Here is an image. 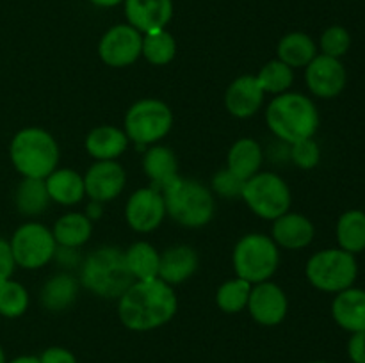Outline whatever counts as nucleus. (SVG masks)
Masks as SVG:
<instances>
[{"mask_svg": "<svg viewBox=\"0 0 365 363\" xmlns=\"http://www.w3.org/2000/svg\"><path fill=\"white\" fill-rule=\"evenodd\" d=\"M331 317L335 324L348 333L365 331V290L349 287L339 292L331 301Z\"/></svg>", "mask_w": 365, "mask_h": 363, "instance_id": "19", "label": "nucleus"}, {"mask_svg": "<svg viewBox=\"0 0 365 363\" xmlns=\"http://www.w3.org/2000/svg\"><path fill=\"white\" fill-rule=\"evenodd\" d=\"M166 214L185 228H202L214 216V196L202 182L175 178L163 189Z\"/></svg>", "mask_w": 365, "mask_h": 363, "instance_id": "5", "label": "nucleus"}, {"mask_svg": "<svg viewBox=\"0 0 365 363\" xmlns=\"http://www.w3.org/2000/svg\"><path fill=\"white\" fill-rule=\"evenodd\" d=\"M7 363H41V362H39V356L21 354V356H16V358H13L11 362H7Z\"/></svg>", "mask_w": 365, "mask_h": 363, "instance_id": "44", "label": "nucleus"}, {"mask_svg": "<svg viewBox=\"0 0 365 363\" xmlns=\"http://www.w3.org/2000/svg\"><path fill=\"white\" fill-rule=\"evenodd\" d=\"M14 267H16V263H14L13 253H11L9 241L0 237V283L11 280Z\"/></svg>", "mask_w": 365, "mask_h": 363, "instance_id": "38", "label": "nucleus"}, {"mask_svg": "<svg viewBox=\"0 0 365 363\" xmlns=\"http://www.w3.org/2000/svg\"><path fill=\"white\" fill-rule=\"evenodd\" d=\"M266 123L282 142L294 144L314 137L319 128V112L309 96L302 93H282L267 105Z\"/></svg>", "mask_w": 365, "mask_h": 363, "instance_id": "2", "label": "nucleus"}, {"mask_svg": "<svg viewBox=\"0 0 365 363\" xmlns=\"http://www.w3.org/2000/svg\"><path fill=\"white\" fill-rule=\"evenodd\" d=\"M241 198L255 216L274 221L289 212L292 203L291 189L282 177L271 171L253 174L245 182Z\"/></svg>", "mask_w": 365, "mask_h": 363, "instance_id": "9", "label": "nucleus"}, {"mask_svg": "<svg viewBox=\"0 0 365 363\" xmlns=\"http://www.w3.org/2000/svg\"><path fill=\"white\" fill-rule=\"evenodd\" d=\"M348 356L351 363H365V331L351 333L348 340Z\"/></svg>", "mask_w": 365, "mask_h": 363, "instance_id": "40", "label": "nucleus"}, {"mask_svg": "<svg viewBox=\"0 0 365 363\" xmlns=\"http://www.w3.org/2000/svg\"><path fill=\"white\" fill-rule=\"evenodd\" d=\"M255 77L259 80L260 88L264 89V93L282 95V93H287V89L294 82V70L289 68L285 63H282V60L274 59L264 64Z\"/></svg>", "mask_w": 365, "mask_h": 363, "instance_id": "33", "label": "nucleus"}, {"mask_svg": "<svg viewBox=\"0 0 365 363\" xmlns=\"http://www.w3.org/2000/svg\"><path fill=\"white\" fill-rule=\"evenodd\" d=\"M314 235H316V228H314L312 221L303 214L285 212L284 216L273 221L271 238L274 241V244L285 249L307 248L314 241Z\"/></svg>", "mask_w": 365, "mask_h": 363, "instance_id": "18", "label": "nucleus"}, {"mask_svg": "<svg viewBox=\"0 0 365 363\" xmlns=\"http://www.w3.org/2000/svg\"><path fill=\"white\" fill-rule=\"evenodd\" d=\"M134 281L125 262V251L114 246L95 249L81 263L78 283L102 299H120Z\"/></svg>", "mask_w": 365, "mask_h": 363, "instance_id": "3", "label": "nucleus"}, {"mask_svg": "<svg viewBox=\"0 0 365 363\" xmlns=\"http://www.w3.org/2000/svg\"><path fill=\"white\" fill-rule=\"evenodd\" d=\"M264 89L255 75H241L235 78L225 93V107L232 116L245 120L260 110L264 103Z\"/></svg>", "mask_w": 365, "mask_h": 363, "instance_id": "17", "label": "nucleus"}, {"mask_svg": "<svg viewBox=\"0 0 365 363\" xmlns=\"http://www.w3.org/2000/svg\"><path fill=\"white\" fill-rule=\"evenodd\" d=\"M39 362L41 363H78L75 358L73 352L66 347H59V345H53V347L45 349V351L39 354Z\"/></svg>", "mask_w": 365, "mask_h": 363, "instance_id": "39", "label": "nucleus"}, {"mask_svg": "<svg viewBox=\"0 0 365 363\" xmlns=\"http://www.w3.org/2000/svg\"><path fill=\"white\" fill-rule=\"evenodd\" d=\"M0 363H7V359H6V352H4L2 345H0Z\"/></svg>", "mask_w": 365, "mask_h": 363, "instance_id": "45", "label": "nucleus"}, {"mask_svg": "<svg viewBox=\"0 0 365 363\" xmlns=\"http://www.w3.org/2000/svg\"><path fill=\"white\" fill-rule=\"evenodd\" d=\"M210 185H212V191L216 192L217 196H221V198L235 199V198H241L242 187H245V180L235 177L228 167H223V169H220L216 174H214Z\"/></svg>", "mask_w": 365, "mask_h": 363, "instance_id": "37", "label": "nucleus"}, {"mask_svg": "<svg viewBox=\"0 0 365 363\" xmlns=\"http://www.w3.org/2000/svg\"><path fill=\"white\" fill-rule=\"evenodd\" d=\"M337 242L339 248L351 255L365 251V212L353 209L346 210L337 221Z\"/></svg>", "mask_w": 365, "mask_h": 363, "instance_id": "28", "label": "nucleus"}, {"mask_svg": "<svg viewBox=\"0 0 365 363\" xmlns=\"http://www.w3.org/2000/svg\"><path fill=\"white\" fill-rule=\"evenodd\" d=\"M78 280L71 274H53L41 287V305L48 312H64L75 302L78 294Z\"/></svg>", "mask_w": 365, "mask_h": 363, "instance_id": "24", "label": "nucleus"}, {"mask_svg": "<svg viewBox=\"0 0 365 363\" xmlns=\"http://www.w3.org/2000/svg\"><path fill=\"white\" fill-rule=\"evenodd\" d=\"M29 308V292L21 283L7 280L0 283V315L6 319L21 317Z\"/></svg>", "mask_w": 365, "mask_h": 363, "instance_id": "34", "label": "nucleus"}, {"mask_svg": "<svg viewBox=\"0 0 365 363\" xmlns=\"http://www.w3.org/2000/svg\"><path fill=\"white\" fill-rule=\"evenodd\" d=\"M127 174L116 160H96L84 174L86 196L91 201L106 203L116 199L123 192Z\"/></svg>", "mask_w": 365, "mask_h": 363, "instance_id": "15", "label": "nucleus"}, {"mask_svg": "<svg viewBox=\"0 0 365 363\" xmlns=\"http://www.w3.org/2000/svg\"><path fill=\"white\" fill-rule=\"evenodd\" d=\"M125 262L135 281L153 280L159 274L160 253L150 242H134L125 251Z\"/></svg>", "mask_w": 365, "mask_h": 363, "instance_id": "29", "label": "nucleus"}, {"mask_svg": "<svg viewBox=\"0 0 365 363\" xmlns=\"http://www.w3.org/2000/svg\"><path fill=\"white\" fill-rule=\"evenodd\" d=\"M173 127V112L157 98H143L135 102L125 114V134L128 141L145 148L159 142Z\"/></svg>", "mask_w": 365, "mask_h": 363, "instance_id": "8", "label": "nucleus"}, {"mask_svg": "<svg viewBox=\"0 0 365 363\" xmlns=\"http://www.w3.org/2000/svg\"><path fill=\"white\" fill-rule=\"evenodd\" d=\"M305 82L314 96L330 100L344 91L348 73L341 59L317 53L305 66Z\"/></svg>", "mask_w": 365, "mask_h": 363, "instance_id": "13", "label": "nucleus"}, {"mask_svg": "<svg viewBox=\"0 0 365 363\" xmlns=\"http://www.w3.org/2000/svg\"><path fill=\"white\" fill-rule=\"evenodd\" d=\"M198 269V255L191 246H173L160 255L157 278L168 285H180L187 281Z\"/></svg>", "mask_w": 365, "mask_h": 363, "instance_id": "20", "label": "nucleus"}, {"mask_svg": "<svg viewBox=\"0 0 365 363\" xmlns=\"http://www.w3.org/2000/svg\"><path fill=\"white\" fill-rule=\"evenodd\" d=\"M143 169L152 182V187L163 191L175 178H178V160L168 146L152 144L143 157Z\"/></svg>", "mask_w": 365, "mask_h": 363, "instance_id": "22", "label": "nucleus"}, {"mask_svg": "<svg viewBox=\"0 0 365 363\" xmlns=\"http://www.w3.org/2000/svg\"><path fill=\"white\" fill-rule=\"evenodd\" d=\"M252 319L260 326H278L285 319L289 310V301L282 287L273 281H262V283L252 285L248 306Z\"/></svg>", "mask_w": 365, "mask_h": 363, "instance_id": "14", "label": "nucleus"}, {"mask_svg": "<svg viewBox=\"0 0 365 363\" xmlns=\"http://www.w3.org/2000/svg\"><path fill=\"white\" fill-rule=\"evenodd\" d=\"M232 263L237 278L248 283L267 281L280 265V251L271 237L264 233H248L241 237L232 253Z\"/></svg>", "mask_w": 365, "mask_h": 363, "instance_id": "6", "label": "nucleus"}, {"mask_svg": "<svg viewBox=\"0 0 365 363\" xmlns=\"http://www.w3.org/2000/svg\"><path fill=\"white\" fill-rule=\"evenodd\" d=\"M178 308L173 287L159 278L134 281L118 299V317L130 331H152L163 327Z\"/></svg>", "mask_w": 365, "mask_h": 363, "instance_id": "1", "label": "nucleus"}, {"mask_svg": "<svg viewBox=\"0 0 365 363\" xmlns=\"http://www.w3.org/2000/svg\"><path fill=\"white\" fill-rule=\"evenodd\" d=\"M14 203L18 212L24 216H39L48 209L50 196L46 184L41 178H24L14 192Z\"/></svg>", "mask_w": 365, "mask_h": 363, "instance_id": "30", "label": "nucleus"}, {"mask_svg": "<svg viewBox=\"0 0 365 363\" xmlns=\"http://www.w3.org/2000/svg\"><path fill=\"white\" fill-rule=\"evenodd\" d=\"M9 157L14 169L24 178L45 180L59 162V146L50 132L39 127L21 128L9 144Z\"/></svg>", "mask_w": 365, "mask_h": 363, "instance_id": "4", "label": "nucleus"}, {"mask_svg": "<svg viewBox=\"0 0 365 363\" xmlns=\"http://www.w3.org/2000/svg\"><path fill=\"white\" fill-rule=\"evenodd\" d=\"M175 53H177V41L166 28L143 34L141 56L150 64L164 66V64L171 63L175 59Z\"/></svg>", "mask_w": 365, "mask_h": 363, "instance_id": "31", "label": "nucleus"}, {"mask_svg": "<svg viewBox=\"0 0 365 363\" xmlns=\"http://www.w3.org/2000/svg\"><path fill=\"white\" fill-rule=\"evenodd\" d=\"M86 149L96 160H116L125 153L128 137L125 130L113 125H100L86 137Z\"/></svg>", "mask_w": 365, "mask_h": 363, "instance_id": "21", "label": "nucleus"}, {"mask_svg": "<svg viewBox=\"0 0 365 363\" xmlns=\"http://www.w3.org/2000/svg\"><path fill=\"white\" fill-rule=\"evenodd\" d=\"M45 184L50 196V201H56L59 205H77L86 196L84 177L78 174L75 169H70V167L53 169L45 178Z\"/></svg>", "mask_w": 365, "mask_h": 363, "instance_id": "23", "label": "nucleus"}, {"mask_svg": "<svg viewBox=\"0 0 365 363\" xmlns=\"http://www.w3.org/2000/svg\"><path fill=\"white\" fill-rule=\"evenodd\" d=\"M127 23L141 34L166 28L173 18V0H125Z\"/></svg>", "mask_w": 365, "mask_h": 363, "instance_id": "16", "label": "nucleus"}, {"mask_svg": "<svg viewBox=\"0 0 365 363\" xmlns=\"http://www.w3.org/2000/svg\"><path fill=\"white\" fill-rule=\"evenodd\" d=\"M278 60L289 68H305L317 56V45L305 32H289L278 41Z\"/></svg>", "mask_w": 365, "mask_h": 363, "instance_id": "27", "label": "nucleus"}, {"mask_svg": "<svg viewBox=\"0 0 365 363\" xmlns=\"http://www.w3.org/2000/svg\"><path fill=\"white\" fill-rule=\"evenodd\" d=\"M310 363H328V362H323V359H316V362H310Z\"/></svg>", "mask_w": 365, "mask_h": 363, "instance_id": "46", "label": "nucleus"}, {"mask_svg": "<svg viewBox=\"0 0 365 363\" xmlns=\"http://www.w3.org/2000/svg\"><path fill=\"white\" fill-rule=\"evenodd\" d=\"M86 216H88L89 219H95V217L102 216V203L93 201L91 205L88 206V214H86Z\"/></svg>", "mask_w": 365, "mask_h": 363, "instance_id": "43", "label": "nucleus"}, {"mask_svg": "<svg viewBox=\"0 0 365 363\" xmlns=\"http://www.w3.org/2000/svg\"><path fill=\"white\" fill-rule=\"evenodd\" d=\"M289 157L299 169H314L321 160V148L314 137L303 139V141L289 144Z\"/></svg>", "mask_w": 365, "mask_h": 363, "instance_id": "36", "label": "nucleus"}, {"mask_svg": "<svg viewBox=\"0 0 365 363\" xmlns=\"http://www.w3.org/2000/svg\"><path fill=\"white\" fill-rule=\"evenodd\" d=\"M307 280L321 292L339 294L353 287L359 276L356 256L341 248H328L314 253L305 267Z\"/></svg>", "mask_w": 365, "mask_h": 363, "instance_id": "7", "label": "nucleus"}, {"mask_svg": "<svg viewBox=\"0 0 365 363\" xmlns=\"http://www.w3.org/2000/svg\"><path fill=\"white\" fill-rule=\"evenodd\" d=\"M89 2H91L93 6L103 7V9H107V7H116V6H120V4H123L125 0H89Z\"/></svg>", "mask_w": 365, "mask_h": 363, "instance_id": "42", "label": "nucleus"}, {"mask_svg": "<svg viewBox=\"0 0 365 363\" xmlns=\"http://www.w3.org/2000/svg\"><path fill=\"white\" fill-rule=\"evenodd\" d=\"M166 217L164 196L155 187H143L132 192L125 205V219L128 226L139 233L157 230Z\"/></svg>", "mask_w": 365, "mask_h": 363, "instance_id": "12", "label": "nucleus"}, {"mask_svg": "<svg viewBox=\"0 0 365 363\" xmlns=\"http://www.w3.org/2000/svg\"><path fill=\"white\" fill-rule=\"evenodd\" d=\"M53 258H59V262L68 267H75L81 262V255H78L77 248H63V246H57V251Z\"/></svg>", "mask_w": 365, "mask_h": 363, "instance_id": "41", "label": "nucleus"}, {"mask_svg": "<svg viewBox=\"0 0 365 363\" xmlns=\"http://www.w3.org/2000/svg\"><path fill=\"white\" fill-rule=\"evenodd\" d=\"M14 263L34 270L45 267L56 256L57 242L50 228L39 223H25L13 233L9 241Z\"/></svg>", "mask_w": 365, "mask_h": 363, "instance_id": "10", "label": "nucleus"}, {"mask_svg": "<svg viewBox=\"0 0 365 363\" xmlns=\"http://www.w3.org/2000/svg\"><path fill=\"white\" fill-rule=\"evenodd\" d=\"M143 34L128 23H118L102 36L98 56L110 68H125L141 57Z\"/></svg>", "mask_w": 365, "mask_h": 363, "instance_id": "11", "label": "nucleus"}, {"mask_svg": "<svg viewBox=\"0 0 365 363\" xmlns=\"http://www.w3.org/2000/svg\"><path fill=\"white\" fill-rule=\"evenodd\" d=\"M349 46H351V34L342 25H331L321 34L319 48L324 56L341 59L342 56L348 53Z\"/></svg>", "mask_w": 365, "mask_h": 363, "instance_id": "35", "label": "nucleus"}, {"mask_svg": "<svg viewBox=\"0 0 365 363\" xmlns=\"http://www.w3.org/2000/svg\"><path fill=\"white\" fill-rule=\"evenodd\" d=\"M250 292H252V283H248L242 278L225 281L216 292L217 308L225 313L242 312L248 306Z\"/></svg>", "mask_w": 365, "mask_h": 363, "instance_id": "32", "label": "nucleus"}, {"mask_svg": "<svg viewBox=\"0 0 365 363\" xmlns=\"http://www.w3.org/2000/svg\"><path fill=\"white\" fill-rule=\"evenodd\" d=\"M264 152L260 144L253 139L245 137L239 139L232 144L227 157V167L239 177L241 180H248L253 174H257L262 167Z\"/></svg>", "mask_w": 365, "mask_h": 363, "instance_id": "25", "label": "nucleus"}, {"mask_svg": "<svg viewBox=\"0 0 365 363\" xmlns=\"http://www.w3.org/2000/svg\"><path fill=\"white\" fill-rule=\"evenodd\" d=\"M52 233L57 246L78 249L91 238L93 223L86 214L68 212L56 221Z\"/></svg>", "mask_w": 365, "mask_h": 363, "instance_id": "26", "label": "nucleus"}]
</instances>
